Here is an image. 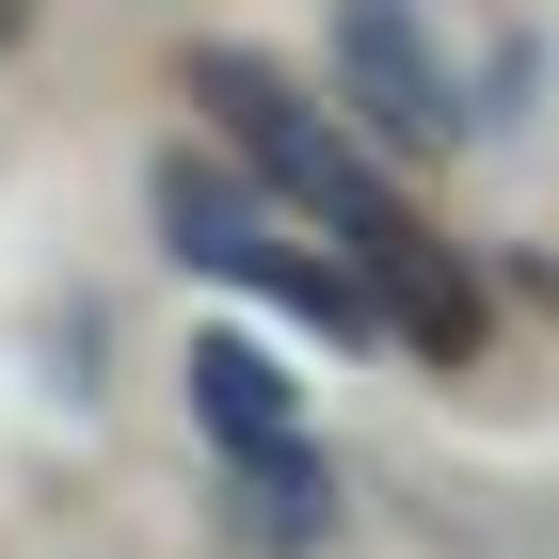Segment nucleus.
<instances>
[{"instance_id": "f257e3e1", "label": "nucleus", "mask_w": 559, "mask_h": 559, "mask_svg": "<svg viewBox=\"0 0 559 559\" xmlns=\"http://www.w3.org/2000/svg\"><path fill=\"white\" fill-rule=\"evenodd\" d=\"M192 96H209V112H224V144H240V160H257L272 192H288V209H304V224H320V240L352 257V288L384 304L416 352H464V336H479V288H464V272L416 240V209H400V192L352 160V144L320 129V112H304L272 64H240V48H192Z\"/></svg>"}, {"instance_id": "f03ea898", "label": "nucleus", "mask_w": 559, "mask_h": 559, "mask_svg": "<svg viewBox=\"0 0 559 559\" xmlns=\"http://www.w3.org/2000/svg\"><path fill=\"white\" fill-rule=\"evenodd\" d=\"M160 240H176L192 272H224V288H257V304H288V320H320V336H384V304L352 288L336 240H304L288 192H240V176L192 160V144L160 160Z\"/></svg>"}, {"instance_id": "7ed1b4c3", "label": "nucleus", "mask_w": 559, "mask_h": 559, "mask_svg": "<svg viewBox=\"0 0 559 559\" xmlns=\"http://www.w3.org/2000/svg\"><path fill=\"white\" fill-rule=\"evenodd\" d=\"M336 81L352 112H368V144H400V160H431V144H464V81H448V48L416 33V0H336Z\"/></svg>"}, {"instance_id": "20e7f679", "label": "nucleus", "mask_w": 559, "mask_h": 559, "mask_svg": "<svg viewBox=\"0 0 559 559\" xmlns=\"http://www.w3.org/2000/svg\"><path fill=\"white\" fill-rule=\"evenodd\" d=\"M192 416H209V448H224V464L304 448V400H288V368H272L257 336H192Z\"/></svg>"}, {"instance_id": "39448f33", "label": "nucleus", "mask_w": 559, "mask_h": 559, "mask_svg": "<svg viewBox=\"0 0 559 559\" xmlns=\"http://www.w3.org/2000/svg\"><path fill=\"white\" fill-rule=\"evenodd\" d=\"M0 33H16V0H0Z\"/></svg>"}]
</instances>
